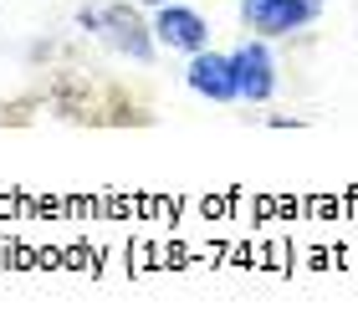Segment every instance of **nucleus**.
<instances>
[{
	"label": "nucleus",
	"instance_id": "nucleus-1",
	"mask_svg": "<svg viewBox=\"0 0 358 332\" xmlns=\"http://www.w3.org/2000/svg\"><path fill=\"white\" fill-rule=\"evenodd\" d=\"M317 15V0H266V6L251 10V21L266 31V36H276V31H297L302 21H313Z\"/></svg>",
	"mask_w": 358,
	"mask_h": 332
},
{
	"label": "nucleus",
	"instance_id": "nucleus-2",
	"mask_svg": "<svg viewBox=\"0 0 358 332\" xmlns=\"http://www.w3.org/2000/svg\"><path fill=\"white\" fill-rule=\"evenodd\" d=\"M159 36L169 46H179V52H200L205 46V21L194 10H164L159 15Z\"/></svg>",
	"mask_w": 358,
	"mask_h": 332
},
{
	"label": "nucleus",
	"instance_id": "nucleus-3",
	"mask_svg": "<svg viewBox=\"0 0 358 332\" xmlns=\"http://www.w3.org/2000/svg\"><path fill=\"white\" fill-rule=\"evenodd\" d=\"M194 87H200V92H215V97H231L236 87H241V82H236V72H231V62H220V57H200V62H194Z\"/></svg>",
	"mask_w": 358,
	"mask_h": 332
},
{
	"label": "nucleus",
	"instance_id": "nucleus-4",
	"mask_svg": "<svg viewBox=\"0 0 358 332\" xmlns=\"http://www.w3.org/2000/svg\"><path fill=\"white\" fill-rule=\"evenodd\" d=\"M236 66H241V72H236L241 87H246L251 97H266V87H271V82H266V57L262 52H241Z\"/></svg>",
	"mask_w": 358,
	"mask_h": 332
},
{
	"label": "nucleus",
	"instance_id": "nucleus-5",
	"mask_svg": "<svg viewBox=\"0 0 358 332\" xmlns=\"http://www.w3.org/2000/svg\"><path fill=\"white\" fill-rule=\"evenodd\" d=\"M256 6H266V0H246V15H251V10H256Z\"/></svg>",
	"mask_w": 358,
	"mask_h": 332
}]
</instances>
